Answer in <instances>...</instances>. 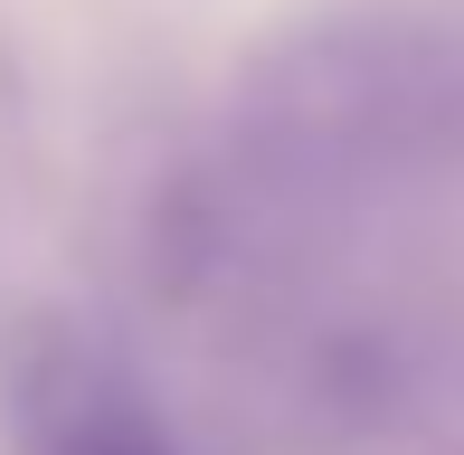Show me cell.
I'll return each instance as SVG.
<instances>
[{
    "mask_svg": "<svg viewBox=\"0 0 464 455\" xmlns=\"http://www.w3.org/2000/svg\"><path fill=\"white\" fill-rule=\"evenodd\" d=\"M246 161L313 199L464 180V29L417 10L323 19L246 86Z\"/></svg>",
    "mask_w": 464,
    "mask_h": 455,
    "instance_id": "6da1fadb",
    "label": "cell"
},
{
    "mask_svg": "<svg viewBox=\"0 0 464 455\" xmlns=\"http://www.w3.org/2000/svg\"><path fill=\"white\" fill-rule=\"evenodd\" d=\"M0 399H10L19 455H180L171 418L133 380V361L104 351L95 333H76V323L19 333L10 370H0Z\"/></svg>",
    "mask_w": 464,
    "mask_h": 455,
    "instance_id": "7a4b0ae2",
    "label": "cell"
}]
</instances>
